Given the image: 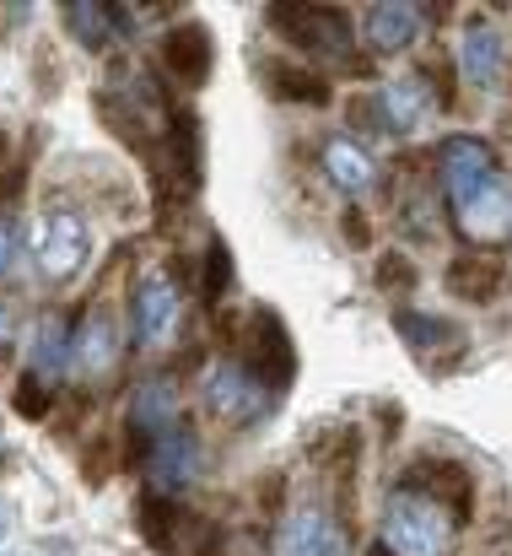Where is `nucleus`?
Segmentation results:
<instances>
[{
  "label": "nucleus",
  "mask_w": 512,
  "mask_h": 556,
  "mask_svg": "<svg viewBox=\"0 0 512 556\" xmlns=\"http://www.w3.org/2000/svg\"><path fill=\"white\" fill-rule=\"evenodd\" d=\"M459 508H448L443 497L432 492H415V486H399L383 508V552L388 556H453L459 552Z\"/></svg>",
  "instance_id": "f257e3e1"
},
{
  "label": "nucleus",
  "mask_w": 512,
  "mask_h": 556,
  "mask_svg": "<svg viewBox=\"0 0 512 556\" xmlns=\"http://www.w3.org/2000/svg\"><path fill=\"white\" fill-rule=\"evenodd\" d=\"M221 341L238 352L232 363H243L270 394L292 389V378H297V346H292V336H286V325H281L276 308L221 314Z\"/></svg>",
  "instance_id": "f03ea898"
},
{
  "label": "nucleus",
  "mask_w": 512,
  "mask_h": 556,
  "mask_svg": "<svg viewBox=\"0 0 512 556\" xmlns=\"http://www.w3.org/2000/svg\"><path fill=\"white\" fill-rule=\"evenodd\" d=\"M33 254H38L43 281H54V287L76 281L87 270V260H92V222L76 205H49L43 222H38Z\"/></svg>",
  "instance_id": "7ed1b4c3"
},
{
  "label": "nucleus",
  "mask_w": 512,
  "mask_h": 556,
  "mask_svg": "<svg viewBox=\"0 0 512 556\" xmlns=\"http://www.w3.org/2000/svg\"><path fill=\"white\" fill-rule=\"evenodd\" d=\"M270 27L308 60H350V16L341 5H265Z\"/></svg>",
  "instance_id": "20e7f679"
},
{
  "label": "nucleus",
  "mask_w": 512,
  "mask_h": 556,
  "mask_svg": "<svg viewBox=\"0 0 512 556\" xmlns=\"http://www.w3.org/2000/svg\"><path fill=\"white\" fill-rule=\"evenodd\" d=\"M200 405H205L216 421H227V427H248V421H259V416L270 410V389L243 368V363L216 357L210 368L200 372Z\"/></svg>",
  "instance_id": "39448f33"
},
{
  "label": "nucleus",
  "mask_w": 512,
  "mask_h": 556,
  "mask_svg": "<svg viewBox=\"0 0 512 556\" xmlns=\"http://www.w3.org/2000/svg\"><path fill=\"white\" fill-rule=\"evenodd\" d=\"M448 216H453V227H459L470 243H481V249L512 243V179L497 168L486 185H475L470 194H453V200H448Z\"/></svg>",
  "instance_id": "423d86ee"
},
{
  "label": "nucleus",
  "mask_w": 512,
  "mask_h": 556,
  "mask_svg": "<svg viewBox=\"0 0 512 556\" xmlns=\"http://www.w3.org/2000/svg\"><path fill=\"white\" fill-rule=\"evenodd\" d=\"M183 330V292L168 270H146L130 292V336L146 346V352H163L178 341Z\"/></svg>",
  "instance_id": "0eeeda50"
},
{
  "label": "nucleus",
  "mask_w": 512,
  "mask_h": 556,
  "mask_svg": "<svg viewBox=\"0 0 512 556\" xmlns=\"http://www.w3.org/2000/svg\"><path fill=\"white\" fill-rule=\"evenodd\" d=\"M356 103V119L377 136H415L426 109H432V92L421 81H383L372 98H350Z\"/></svg>",
  "instance_id": "6e6552de"
},
{
  "label": "nucleus",
  "mask_w": 512,
  "mask_h": 556,
  "mask_svg": "<svg viewBox=\"0 0 512 556\" xmlns=\"http://www.w3.org/2000/svg\"><path fill=\"white\" fill-rule=\"evenodd\" d=\"M276 556H350V535H345V525L330 508L303 503V508H292V514L281 519Z\"/></svg>",
  "instance_id": "1a4fd4ad"
},
{
  "label": "nucleus",
  "mask_w": 512,
  "mask_h": 556,
  "mask_svg": "<svg viewBox=\"0 0 512 556\" xmlns=\"http://www.w3.org/2000/svg\"><path fill=\"white\" fill-rule=\"evenodd\" d=\"M119 346H125V336H119L114 308H108V303L87 308V314H81V325L71 330V372H76V378H87V383L108 378L114 363H119Z\"/></svg>",
  "instance_id": "9d476101"
},
{
  "label": "nucleus",
  "mask_w": 512,
  "mask_h": 556,
  "mask_svg": "<svg viewBox=\"0 0 512 556\" xmlns=\"http://www.w3.org/2000/svg\"><path fill=\"white\" fill-rule=\"evenodd\" d=\"M194 470H200V443H194L189 427H172L157 443L141 448V476H146V486L157 497H178L194 481Z\"/></svg>",
  "instance_id": "9b49d317"
},
{
  "label": "nucleus",
  "mask_w": 512,
  "mask_h": 556,
  "mask_svg": "<svg viewBox=\"0 0 512 556\" xmlns=\"http://www.w3.org/2000/svg\"><path fill=\"white\" fill-rule=\"evenodd\" d=\"M163 71H168L178 87L200 92L216 71V38L205 22H172L163 33Z\"/></svg>",
  "instance_id": "f8f14e48"
},
{
  "label": "nucleus",
  "mask_w": 512,
  "mask_h": 556,
  "mask_svg": "<svg viewBox=\"0 0 512 556\" xmlns=\"http://www.w3.org/2000/svg\"><path fill=\"white\" fill-rule=\"evenodd\" d=\"M497 168H502V163H497L491 141H481V136H448V141L437 147V179H443V194H448V200H453V194H470L475 185H486Z\"/></svg>",
  "instance_id": "ddd939ff"
},
{
  "label": "nucleus",
  "mask_w": 512,
  "mask_h": 556,
  "mask_svg": "<svg viewBox=\"0 0 512 556\" xmlns=\"http://www.w3.org/2000/svg\"><path fill=\"white\" fill-rule=\"evenodd\" d=\"M426 27V5H410V0H377L361 11V38L372 54H399L421 38Z\"/></svg>",
  "instance_id": "4468645a"
},
{
  "label": "nucleus",
  "mask_w": 512,
  "mask_h": 556,
  "mask_svg": "<svg viewBox=\"0 0 512 556\" xmlns=\"http://www.w3.org/2000/svg\"><path fill=\"white\" fill-rule=\"evenodd\" d=\"M178 427V383L168 372H152L130 389V432L141 443H157L163 432Z\"/></svg>",
  "instance_id": "2eb2a0df"
},
{
  "label": "nucleus",
  "mask_w": 512,
  "mask_h": 556,
  "mask_svg": "<svg viewBox=\"0 0 512 556\" xmlns=\"http://www.w3.org/2000/svg\"><path fill=\"white\" fill-rule=\"evenodd\" d=\"M459 71L470 87H502L508 76V38L491 22H470L464 43H459Z\"/></svg>",
  "instance_id": "dca6fc26"
},
{
  "label": "nucleus",
  "mask_w": 512,
  "mask_h": 556,
  "mask_svg": "<svg viewBox=\"0 0 512 556\" xmlns=\"http://www.w3.org/2000/svg\"><path fill=\"white\" fill-rule=\"evenodd\" d=\"M259 76H265L276 103H303V109H330L335 103V87L303 60H265Z\"/></svg>",
  "instance_id": "f3484780"
},
{
  "label": "nucleus",
  "mask_w": 512,
  "mask_h": 556,
  "mask_svg": "<svg viewBox=\"0 0 512 556\" xmlns=\"http://www.w3.org/2000/svg\"><path fill=\"white\" fill-rule=\"evenodd\" d=\"M60 16H65L71 38H76V43H87V49H103L114 33H136V11H130V5H103V0H65V5H60Z\"/></svg>",
  "instance_id": "a211bd4d"
},
{
  "label": "nucleus",
  "mask_w": 512,
  "mask_h": 556,
  "mask_svg": "<svg viewBox=\"0 0 512 556\" xmlns=\"http://www.w3.org/2000/svg\"><path fill=\"white\" fill-rule=\"evenodd\" d=\"M443 287H448L459 303H497V298L508 292V265L491 260V254H459V260H448Z\"/></svg>",
  "instance_id": "6ab92c4d"
},
{
  "label": "nucleus",
  "mask_w": 512,
  "mask_h": 556,
  "mask_svg": "<svg viewBox=\"0 0 512 556\" xmlns=\"http://www.w3.org/2000/svg\"><path fill=\"white\" fill-rule=\"evenodd\" d=\"M394 330L405 336V346H410L415 357H432V363H437L443 352H448V357H459V352H464V330H459L453 319H437V314L399 308V314H394ZM432 363H426V368H432Z\"/></svg>",
  "instance_id": "aec40b11"
},
{
  "label": "nucleus",
  "mask_w": 512,
  "mask_h": 556,
  "mask_svg": "<svg viewBox=\"0 0 512 556\" xmlns=\"http://www.w3.org/2000/svg\"><path fill=\"white\" fill-rule=\"evenodd\" d=\"M324 174H330V179H335V189H345L350 200H356V194H367V189H372V179H377L372 157H367L350 136H335V141L324 147Z\"/></svg>",
  "instance_id": "412c9836"
},
{
  "label": "nucleus",
  "mask_w": 512,
  "mask_h": 556,
  "mask_svg": "<svg viewBox=\"0 0 512 556\" xmlns=\"http://www.w3.org/2000/svg\"><path fill=\"white\" fill-rule=\"evenodd\" d=\"M27 372H33L38 383H54V378H65V372H71V330H65L60 319H43V325L33 330Z\"/></svg>",
  "instance_id": "4be33fe9"
},
{
  "label": "nucleus",
  "mask_w": 512,
  "mask_h": 556,
  "mask_svg": "<svg viewBox=\"0 0 512 556\" xmlns=\"http://www.w3.org/2000/svg\"><path fill=\"white\" fill-rule=\"evenodd\" d=\"M178 525H183V508L172 497H157V492L141 497V535L152 552H178Z\"/></svg>",
  "instance_id": "5701e85b"
},
{
  "label": "nucleus",
  "mask_w": 512,
  "mask_h": 556,
  "mask_svg": "<svg viewBox=\"0 0 512 556\" xmlns=\"http://www.w3.org/2000/svg\"><path fill=\"white\" fill-rule=\"evenodd\" d=\"M200 287H205V298H210V303L232 292V249H227V238H221V232L205 243V260H200Z\"/></svg>",
  "instance_id": "b1692460"
},
{
  "label": "nucleus",
  "mask_w": 512,
  "mask_h": 556,
  "mask_svg": "<svg viewBox=\"0 0 512 556\" xmlns=\"http://www.w3.org/2000/svg\"><path fill=\"white\" fill-rule=\"evenodd\" d=\"M377 287L383 292H405V287H415V265L405 260V254H377Z\"/></svg>",
  "instance_id": "393cba45"
},
{
  "label": "nucleus",
  "mask_w": 512,
  "mask_h": 556,
  "mask_svg": "<svg viewBox=\"0 0 512 556\" xmlns=\"http://www.w3.org/2000/svg\"><path fill=\"white\" fill-rule=\"evenodd\" d=\"M11 400H16V410H22L27 421L49 416V383H38L33 372H22V378H16V394H11Z\"/></svg>",
  "instance_id": "a878e982"
},
{
  "label": "nucleus",
  "mask_w": 512,
  "mask_h": 556,
  "mask_svg": "<svg viewBox=\"0 0 512 556\" xmlns=\"http://www.w3.org/2000/svg\"><path fill=\"white\" fill-rule=\"evenodd\" d=\"M341 232H345V243H350V249H367V243H372V232H367V216H361L356 205H350V211L341 216Z\"/></svg>",
  "instance_id": "bb28decb"
},
{
  "label": "nucleus",
  "mask_w": 512,
  "mask_h": 556,
  "mask_svg": "<svg viewBox=\"0 0 512 556\" xmlns=\"http://www.w3.org/2000/svg\"><path fill=\"white\" fill-rule=\"evenodd\" d=\"M16 341V314H11V303H0V352Z\"/></svg>",
  "instance_id": "cd10ccee"
},
{
  "label": "nucleus",
  "mask_w": 512,
  "mask_h": 556,
  "mask_svg": "<svg viewBox=\"0 0 512 556\" xmlns=\"http://www.w3.org/2000/svg\"><path fill=\"white\" fill-rule=\"evenodd\" d=\"M5 265H11V222L0 216V276H5Z\"/></svg>",
  "instance_id": "c85d7f7f"
},
{
  "label": "nucleus",
  "mask_w": 512,
  "mask_h": 556,
  "mask_svg": "<svg viewBox=\"0 0 512 556\" xmlns=\"http://www.w3.org/2000/svg\"><path fill=\"white\" fill-rule=\"evenodd\" d=\"M0 541H5V525H0Z\"/></svg>",
  "instance_id": "c756f323"
}]
</instances>
